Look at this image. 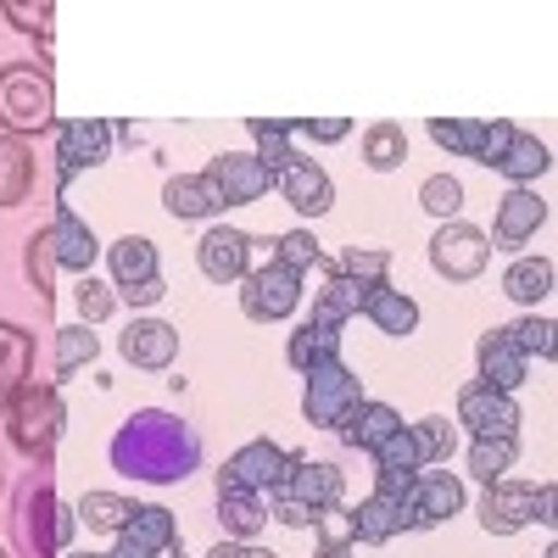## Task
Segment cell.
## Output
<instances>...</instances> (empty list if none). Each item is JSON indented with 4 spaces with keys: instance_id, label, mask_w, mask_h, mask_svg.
<instances>
[{
    "instance_id": "obj_60",
    "label": "cell",
    "mask_w": 558,
    "mask_h": 558,
    "mask_svg": "<svg viewBox=\"0 0 558 558\" xmlns=\"http://www.w3.org/2000/svg\"><path fill=\"white\" fill-rule=\"evenodd\" d=\"M542 558H558V547H547V553H542Z\"/></svg>"
},
{
    "instance_id": "obj_40",
    "label": "cell",
    "mask_w": 558,
    "mask_h": 558,
    "mask_svg": "<svg viewBox=\"0 0 558 558\" xmlns=\"http://www.w3.org/2000/svg\"><path fill=\"white\" fill-rule=\"evenodd\" d=\"M430 140L447 151V157H481V140H486V123L481 118H430Z\"/></svg>"
},
{
    "instance_id": "obj_49",
    "label": "cell",
    "mask_w": 558,
    "mask_h": 558,
    "mask_svg": "<svg viewBox=\"0 0 558 558\" xmlns=\"http://www.w3.org/2000/svg\"><path fill=\"white\" fill-rule=\"evenodd\" d=\"M313 531H318V547H352V508H347V502L318 508Z\"/></svg>"
},
{
    "instance_id": "obj_59",
    "label": "cell",
    "mask_w": 558,
    "mask_h": 558,
    "mask_svg": "<svg viewBox=\"0 0 558 558\" xmlns=\"http://www.w3.org/2000/svg\"><path fill=\"white\" fill-rule=\"evenodd\" d=\"M107 558H140V553H129V547H118V553H107Z\"/></svg>"
},
{
    "instance_id": "obj_34",
    "label": "cell",
    "mask_w": 558,
    "mask_h": 558,
    "mask_svg": "<svg viewBox=\"0 0 558 558\" xmlns=\"http://www.w3.org/2000/svg\"><path fill=\"white\" fill-rule=\"evenodd\" d=\"M268 246H274V263L291 268L296 279H307V274H336V257H324V246H318L313 229H291V235H279V241H268Z\"/></svg>"
},
{
    "instance_id": "obj_32",
    "label": "cell",
    "mask_w": 558,
    "mask_h": 558,
    "mask_svg": "<svg viewBox=\"0 0 558 558\" xmlns=\"http://www.w3.org/2000/svg\"><path fill=\"white\" fill-rule=\"evenodd\" d=\"M363 318L375 324L380 336H391V341H402V336H413L418 330V302L408 296V291H391V286H375L368 291V302H363Z\"/></svg>"
},
{
    "instance_id": "obj_42",
    "label": "cell",
    "mask_w": 558,
    "mask_h": 558,
    "mask_svg": "<svg viewBox=\"0 0 558 558\" xmlns=\"http://www.w3.org/2000/svg\"><path fill=\"white\" fill-rule=\"evenodd\" d=\"M336 274H347V279H357V286H391V252L386 246H347L341 257H336Z\"/></svg>"
},
{
    "instance_id": "obj_15",
    "label": "cell",
    "mask_w": 558,
    "mask_h": 558,
    "mask_svg": "<svg viewBox=\"0 0 558 558\" xmlns=\"http://www.w3.org/2000/svg\"><path fill=\"white\" fill-rule=\"evenodd\" d=\"M218 486H246V492H274V486H286V447L268 441V436L246 441V447L218 470Z\"/></svg>"
},
{
    "instance_id": "obj_53",
    "label": "cell",
    "mask_w": 558,
    "mask_h": 558,
    "mask_svg": "<svg viewBox=\"0 0 558 558\" xmlns=\"http://www.w3.org/2000/svg\"><path fill=\"white\" fill-rule=\"evenodd\" d=\"M162 296H168L162 274H157V279H140V286H129V291H118V302H129V307H157Z\"/></svg>"
},
{
    "instance_id": "obj_38",
    "label": "cell",
    "mask_w": 558,
    "mask_h": 558,
    "mask_svg": "<svg viewBox=\"0 0 558 558\" xmlns=\"http://www.w3.org/2000/svg\"><path fill=\"white\" fill-rule=\"evenodd\" d=\"M73 514H78V525H89L96 536H118L129 525V514H134V502L118 497V492H84Z\"/></svg>"
},
{
    "instance_id": "obj_19",
    "label": "cell",
    "mask_w": 558,
    "mask_h": 558,
    "mask_svg": "<svg viewBox=\"0 0 558 558\" xmlns=\"http://www.w3.org/2000/svg\"><path fill=\"white\" fill-rule=\"evenodd\" d=\"M274 191L286 196L302 218H318V213L336 207V179L324 173L313 157H296L291 168H279V173H274Z\"/></svg>"
},
{
    "instance_id": "obj_24",
    "label": "cell",
    "mask_w": 558,
    "mask_h": 558,
    "mask_svg": "<svg viewBox=\"0 0 558 558\" xmlns=\"http://www.w3.org/2000/svg\"><path fill=\"white\" fill-rule=\"evenodd\" d=\"M408 508L425 520V531H430V525H447L452 514H463V481H458L452 470H418Z\"/></svg>"
},
{
    "instance_id": "obj_52",
    "label": "cell",
    "mask_w": 558,
    "mask_h": 558,
    "mask_svg": "<svg viewBox=\"0 0 558 558\" xmlns=\"http://www.w3.org/2000/svg\"><path fill=\"white\" fill-rule=\"evenodd\" d=\"M413 481H418V470H375V492H368V497L408 502L413 497Z\"/></svg>"
},
{
    "instance_id": "obj_28",
    "label": "cell",
    "mask_w": 558,
    "mask_h": 558,
    "mask_svg": "<svg viewBox=\"0 0 558 558\" xmlns=\"http://www.w3.org/2000/svg\"><path fill=\"white\" fill-rule=\"evenodd\" d=\"M107 268H112V291H129L140 279H157L162 274V257L146 235H123L107 246Z\"/></svg>"
},
{
    "instance_id": "obj_35",
    "label": "cell",
    "mask_w": 558,
    "mask_h": 558,
    "mask_svg": "<svg viewBox=\"0 0 558 558\" xmlns=\"http://www.w3.org/2000/svg\"><path fill=\"white\" fill-rule=\"evenodd\" d=\"M162 207H168L179 223H202V218L218 213V202H213V191L202 184V173H173V179L162 184Z\"/></svg>"
},
{
    "instance_id": "obj_45",
    "label": "cell",
    "mask_w": 558,
    "mask_h": 558,
    "mask_svg": "<svg viewBox=\"0 0 558 558\" xmlns=\"http://www.w3.org/2000/svg\"><path fill=\"white\" fill-rule=\"evenodd\" d=\"M418 207H425L430 218H458V207H463V184L452 179V173H430L425 184H418Z\"/></svg>"
},
{
    "instance_id": "obj_9",
    "label": "cell",
    "mask_w": 558,
    "mask_h": 558,
    "mask_svg": "<svg viewBox=\"0 0 558 558\" xmlns=\"http://www.w3.org/2000/svg\"><path fill=\"white\" fill-rule=\"evenodd\" d=\"M296 307H302V279L291 268H279L274 257L263 268H246V279H241V313L252 324H286Z\"/></svg>"
},
{
    "instance_id": "obj_21",
    "label": "cell",
    "mask_w": 558,
    "mask_h": 558,
    "mask_svg": "<svg viewBox=\"0 0 558 558\" xmlns=\"http://www.w3.org/2000/svg\"><path fill=\"white\" fill-rule=\"evenodd\" d=\"M402 531H425V520L413 514L408 502H386V497H363L352 508V542H368V547H380Z\"/></svg>"
},
{
    "instance_id": "obj_8",
    "label": "cell",
    "mask_w": 558,
    "mask_h": 558,
    "mask_svg": "<svg viewBox=\"0 0 558 558\" xmlns=\"http://www.w3.org/2000/svg\"><path fill=\"white\" fill-rule=\"evenodd\" d=\"M202 184L213 191L218 213L223 207H252L274 191V173L257 162V151H218L207 168H202Z\"/></svg>"
},
{
    "instance_id": "obj_27",
    "label": "cell",
    "mask_w": 558,
    "mask_h": 558,
    "mask_svg": "<svg viewBox=\"0 0 558 558\" xmlns=\"http://www.w3.org/2000/svg\"><path fill=\"white\" fill-rule=\"evenodd\" d=\"M218 525L229 542H252L263 536L268 525V508H263V492H246V486H218Z\"/></svg>"
},
{
    "instance_id": "obj_2",
    "label": "cell",
    "mask_w": 558,
    "mask_h": 558,
    "mask_svg": "<svg viewBox=\"0 0 558 558\" xmlns=\"http://www.w3.org/2000/svg\"><path fill=\"white\" fill-rule=\"evenodd\" d=\"M7 525H12V542H17L23 558H62V553H73L78 514L62 508L57 481H51V463H34V470L23 475Z\"/></svg>"
},
{
    "instance_id": "obj_37",
    "label": "cell",
    "mask_w": 558,
    "mask_h": 558,
    "mask_svg": "<svg viewBox=\"0 0 558 558\" xmlns=\"http://www.w3.org/2000/svg\"><path fill=\"white\" fill-rule=\"evenodd\" d=\"M408 162V134L402 123H368L363 129V168L368 173H397Z\"/></svg>"
},
{
    "instance_id": "obj_25",
    "label": "cell",
    "mask_w": 558,
    "mask_h": 558,
    "mask_svg": "<svg viewBox=\"0 0 558 558\" xmlns=\"http://www.w3.org/2000/svg\"><path fill=\"white\" fill-rule=\"evenodd\" d=\"M34 336L23 330V324H7L0 318V413L12 408V397L28 386V368H34Z\"/></svg>"
},
{
    "instance_id": "obj_57",
    "label": "cell",
    "mask_w": 558,
    "mask_h": 558,
    "mask_svg": "<svg viewBox=\"0 0 558 558\" xmlns=\"http://www.w3.org/2000/svg\"><path fill=\"white\" fill-rule=\"evenodd\" d=\"M168 558H191V553H184V542H173V547H168Z\"/></svg>"
},
{
    "instance_id": "obj_47",
    "label": "cell",
    "mask_w": 558,
    "mask_h": 558,
    "mask_svg": "<svg viewBox=\"0 0 558 558\" xmlns=\"http://www.w3.org/2000/svg\"><path fill=\"white\" fill-rule=\"evenodd\" d=\"M73 296H78V313H84V324H89V330H96V324H101V318L118 307V291L107 286V279H96V274H84Z\"/></svg>"
},
{
    "instance_id": "obj_61",
    "label": "cell",
    "mask_w": 558,
    "mask_h": 558,
    "mask_svg": "<svg viewBox=\"0 0 558 558\" xmlns=\"http://www.w3.org/2000/svg\"><path fill=\"white\" fill-rule=\"evenodd\" d=\"M0 558H12V553H0Z\"/></svg>"
},
{
    "instance_id": "obj_33",
    "label": "cell",
    "mask_w": 558,
    "mask_h": 558,
    "mask_svg": "<svg viewBox=\"0 0 558 558\" xmlns=\"http://www.w3.org/2000/svg\"><path fill=\"white\" fill-rule=\"evenodd\" d=\"M463 458H470V475H475L481 486H497V481H508V470L520 463V436H475Z\"/></svg>"
},
{
    "instance_id": "obj_41",
    "label": "cell",
    "mask_w": 558,
    "mask_h": 558,
    "mask_svg": "<svg viewBox=\"0 0 558 558\" xmlns=\"http://www.w3.org/2000/svg\"><path fill=\"white\" fill-rule=\"evenodd\" d=\"M96 352H101V336L89 324H62L57 330V380L78 375L84 363H96Z\"/></svg>"
},
{
    "instance_id": "obj_30",
    "label": "cell",
    "mask_w": 558,
    "mask_h": 558,
    "mask_svg": "<svg viewBox=\"0 0 558 558\" xmlns=\"http://www.w3.org/2000/svg\"><path fill=\"white\" fill-rule=\"evenodd\" d=\"M330 357H341V330H330V324L302 318L296 330L286 336V363L296 368V375H307V368L330 363Z\"/></svg>"
},
{
    "instance_id": "obj_51",
    "label": "cell",
    "mask_w": 558,
    "mask_h": 558,
    "mask_svg": "<svg viewBox=\"0 0 558 558\" xmlns=\"http://www.w3.org/2000/svg\"><path fill=\"white\" fill-rule=\"evenodd\" d=\"M375 470H418V447H413V436H408V425L375 452Z\"/></svg>"
},
{
    "instance_id": "obj_12",
    "label": "cell",
    "mask_w": 558,
    "mask_h": 558,
    "mask_svg": "<svg viewBox=\"0 0 558 558\" xmlns=\"http://www.w3.org/2000/svg\"><path fill=\"white\" fill-rule=\"evenodd\" d=\"M520 402L508 391H492L486 380H470L458 391V425H470V436H520Z\"/></svg>"
},
{
    "instance_id": "obj_5",
    "label": "cell",
    "mask_w": 558,
    "mask_h": 558,
    "mask_svg": "<svg viewBox=\"0 0 558 558\" xmlns=\"http://www.w3.org/2000/svg\"><path fill=\"white\" fill-rule=\"evenodd\" d=\"M481 168H492V173H502L508 184H531L553 168V151L542 146L536 134H525V129H514L508 118H492L486 123V140H481V157H475Z\"/></svg>"
},
{
    "instance_id": "obj_46",
    "label": "cell",
    "mask_w": 558,
    "mask_h": 558,
    "mask_svg": "<svg viewBox=\"0 0 558 558\" xmlns=\"http://www.w3.org/2000/svg\"><path fill=\"white\" fill-rule=\"evenodd\" d=\"M508 336H514V347L525 352V357H553V318H542V313H525L520 324H508Z\"/></svg>"
},
{
    "instance_id": "obj_4",
    "label": "cell",
    "mask_w": 558,
    "mask_h": 558,
    "mask_svg": "<svg viewBox=\"0 0 558 558\" xmlns=\"http://www.w3.org/2000/svg\"><path fill=\"white\" fill-rule=\"evenodd\" d=\"M0 418H7V441H12L28 463H51V458H57V441H62V430H68V408H62V391H57V386L28 380Z\"/></svg>"
},
{
    "instance_id": "obj_20",
    "label": "cell",
    "mask_w": 558,
    "mask_h": 558,
    "mask_svg": "<svg viewBox=\"0 0 558 558\" xmlns=\"http://www.w3.org/2000/svg\"><path fill=\"white\" fill-rule=\"evenodd\" d=\"M51 252H57V268H73L78 279L96 268V257H101V241H96V229H89L73 207H57L51 213Z\"/></svg>"
},
{
    "instance_id": "obj_23",
    "label": "cell",
    "mask_w": 558,
    "mask_h": 558,
    "mask_svg": "<svg viewBox=\"0 0 558 558\" xmlns=\"http://www.w3.org/2000/svg\"><path fill=\"white\" fill-rule=\"evenodd\" d=\"M397 430H402V413H397L391 402H375V397H363V402H357V408L347 413V425H341L336 436H341V441H347L352 452H368V458H375V452H380V447H386V441H391Z\"/></svg>"
},
{
    "instance_id": "obj_29",
    "label": "cell",
    "mask_w": 558,
    "mask_h": 558,
    "mask_svg": "<svg viewBox=\"0 0 558 558\" xmlns=\"http://www.w3.org/2000/svg\"><path fill=\"white\" fill-rule=\"evenodd\" d=\"M553 286H558L553 257H514V263H508V274H502V296L531 307V313H536V302L553 296Z\"/></svg>"
},
{
    "instance_id": "obj_17",
    "label": "cell",
    "mask_w": 558,
    "mask_h": 558,
    "mask_svg": "<svg viewBox=\"0 0 558 558\" xmlns=\"http://www.w3.org/2000/svg\"><path fill=\"white\" fill-rule=\"evenodd\" d=\"M118 352H123V363L146 368V375H162V368H173V357H179V330L162 324V318H134L118 336Z\"/></svg>"
},
{
    "instance_id": "obj_16",
    "label": "cell",
    "mask_w": 558,
    "mask_h": 558,
    "mask_svg": "<svg viewBox=\"0 0 558 558\" xmlns=\"http://www.w3.org/2000/svg\"><path fill=\"white\" fill-rule=\"evenodd\" d=\"M475 368H481V380H486L492 391L514 397V391L525 386V375H531V357L514 347V336H508V324H502V330H486V336L475 341Z\"/></svg>"
},
{
    "instance_id": "obj_54",
    "label": "cell",
    "mask_w": 558,
    "mask_h": 558,
    "mask_svg": "<svg viewBox=\"0 0 558 558\" xmlns=\"http://www.w3.org/2000/svg\"><path fill=\"white\" fill-rule=\"evenodd\" d=\"M207 558H279V553H268V547H252V542H229V536H223V542H218Z\"/></svg>"
},
{
    "instance_id": "obj_22",
    "label": "cell",
    "mask_w": 558,
    "mask_h": 558,
    "mask_svg": "<svg viewBox=\"0 0 558 558\" xmlns=\"http://www.w3.org/2000/svg\"><path fill=\"white\" fill-rule=\"evenodd\" d=\"M173 542H179V520H173V508H162V502H134L129 525L118 531V547H129L140 558H157Z\"/></svg>"
},
{
    "instance_id": "obj_13",
    "label": "cell",
    "mask_w": 558,
    "mask_h": 558,
    "mask_svg": "<svg viewBox=\"0 0 558 558\" xmlns=\"http://www.w3.org/2000/svg\"><path fill=\"white\" fill-rule=\"evenodd\" d=\"M547 223V202L525 184H508V196L497 202V218H492V252H520L536 241V229Z\"/></svg>"
},
{
    "instance_id": "obj_3",
    "label": "cell",
    "mask_w": 558,
    "mask_h": 558,
    "mask_svg": "<svg viewBox=\"0 0 558 558\" xmlns=\"http://www.w3.org/2000/svg\"><path fill=\"white\" fill-rule=\"evenodd\" d=\"M57 129V84L45 62H7L0 68V134L34 140Z\"/></svg>"
},
{
    "instance_id": "obj_26",
    "label": "cell",
    "mask_w": 558,
    "mask_h": 558,
    "mask_svg": "<svg viewBox=\"0 0 558 558\" xmlns=\"http://www.w3.org/2000/svg\"><path fill=\"white\" fill-rule=\"evenodd\" d=\"M368 291L375 286H357V279H347V274H324V286L313 291V318L330 324V330H347V318L363 313Z\"/></svg>"
},
{
    "instance_id": "obj_31",
    "label": "cell",
    "mask_w": 558,
    "mask_h": 558,
    "mask_svg": "<svg viewBox=\"0 0 558 558\" xmlns=\"http://www.w3.org/2000/svg\"><path fill=\"white\" fill-rule=\"evenodd\" d=\"M34 196V146L0 134V207H23Z\"/></svg>"
},
{
    "instance_id": "obj_36",
    "label": "cell",
    "mask_w": 558,
    "mask_h": 558,
    "mask_svg": "<svg viewBox=\"0 0 558 558\" xmlns=\"http://www.w3.org/2000/svg\"><path fill=\"white\" fill-rule=\"evenodd\" d=\"M408 436H413V447H418V470H447L452 452H458V425H447L441 413L408 425Z\"/></svg>"
},
{
    "instance_id": "obj_7",
    "label": "cell",
    "mask_w": 558,
    "mask_h": 558,
    "mask_svg": "<svg viewBox=\"0 0 558 558\" xmlns=\"http://www.w3.org/2000/svg\"><path fill=\"white\" fill-rule=\"evenodd\" d=\"M492 263V241L486 229L463 223V218H447L436 235H430V268L447 279V286H475Z\"/></svg>"
},
{
    "instance_id": "obj_48",
    "label": "cell",
    "mask_w": 558,
    "mask_h": 558,
    "mask_svg": "<svg viewBox=\"0 0 558 558\" xmlns=\"http://www.w3.org/2000/svg\"><path fill=\"white\" fill-rule=\"evenodd\" d=\"M263 508H268V520L291 525V531H307V525H313V508H307V502H302L296 492H286V486L263 492Z\"/></svg>"
},
{
    "instance_id": "obj_39",
    "label": "cell",
    "mask_w": 558,
    "mask_h": 558,
    "mask_svg": "<svg viewBox=\"0 0 558 558\" xmlns=\"http://www.w3.org/2000/svg\"><path fill=\"white\" fill-rule=\"evenodd\" d=\"M246 134L257 140V162L268 173L296 162V151H291V118H246Z\"/></svg>"
},
{
    "instance_id": "obj_18",
    "label": "cell",
    "mask_w": 558,
    "mask_h": 558,
    "mask_svg": "<svg viewBox=\"0 0 558 558\" xmlns=\"http://www.w3.org/2000/svg\"><path fill=\"white\" fill-rule=\"evenodd\" d=\"M536 486H525V481H497V486H486V497H481V531L486 536H514V531H525V525H536Z\"/></svg>"
},
{
    "instance_id": "obj_14",
    "label": "cell",
    "mask_w": 558,
    "mask_h": 558,
    "mask_svg": "<svg viewBox=\"0 0 558 558\" xmlns=\"http://www.w3.org/2000/svg\"><path fill=\"white\" fill-rule=\"evenodd\" d=\"M286 492H296L318 514V508H330V502H347V475L336 463L302 452V447H286Z\"/></svg>"
},
{
    "instance_id": "obj_11",
    "label": "cell",
    "mask_w": 558,
    "mask_h": 558,
    "mask_svg": "<svg viewBox=\"0 0 558 558\" xmlns=\"http://www.w3.org/2000/svg\"><path fill=\"white\" fill-rule=\"evenodd\" d=\"M252 252H257V235L229 229V223H213L207 235L196 241V268L213 279V286H241L246 268H252Z\"/></svg>"
},
{
    "instance_id": "obj_6",
    "label": "cell",
    "mask_w": 558,
    "mask_h": 558,
    "mask_svg": "<svg viewBox=\"0 0 558 558\" xmlns=\"http://www.w3.org/2000/svg\"><path fill=\"white\" fill-rule=\"evenodd\" d=\"M302 380H307V386H302V418H307V425H318V430H341V425H347V413L368 397L363 380L352 375L341 357L307 368Z\"/></svg>"
},
{
    "instance_id": "obj_43",
    "label": "cell",
    "mask_w": 558,
    "mask_h": 558,
    "mask_svg": "<svg viewBox=\"0 0 558 558\" xmlns=\"http://www.w3.org/2000/svg\"><path fill=\"white\" fill-rule=\"evenodd\" d=\"M23 268H28V286L39 291V302L51 307V286H57V252H51V229H34L28 235V252H23Z\"/></svg>"
},
{
    "instance_id": "obj_44",
    "label": "cell",
    "mask_w": 558,
    "mask_h": 558,
    "mask_svg": "<svg viewBox=\"0 0 558 558\" xmlns=\"http://www.w3.org/2000/svg\"><path fill=\"white\" fill-rule=\"evenodd\" d=\"M0 17L17 23L23 34H34L45 45V39H51V23H57V7H51V0H0Z\"/></svg>"
},
{
    "instance_id": "obj_1",
    "label": "cell",
    "mask_w": 558,
    "mask_h": 558,
    "mask_svg": "<svg viewBox=\"0 0 558 558\" xmlns=\"http://www.w3.org/2000/svg\"><path fill=\"white\" fill-rule=\"evenodd\" d=\"M107 452L118 475L151 481V486H173L202 470V436L179 413H162V408H140L134 418H123Z\"/></svg>"
},
{
    "instance_id": "obj_58",
    "label": "cell",
    "mask_w": 558,
    "mask_h": 558,
    "mask_svg": "<svg viewBox=\"0 0 558 558\" xmlns=\"http://www.w3.org/2000/svg\"><path fill=\"white\" fill-rule=\"evenodd\" d=\"M62 558H107V553H62Z\"/></svg>"
},
{
    "instance_id": "obj_55",
    "label": "cell",
    "mask_w": 558,
    "mask_h": 558,
    "mask_svg": "<svg viewBox=\"0 0 558 558\" xmlns=\"http://www.w3.org/2000/svg\"><path fill=\"white\" fill-rule=\"evenodd\" d=\"M553 502H558V486H553V481H542V486H536V508H531V514H536V525H547V531H553V520H558V514H553Z\"/></svg>"
},
{
    "instance_id": "obj_50",
    "label": "cell",
    "mask_w": 558,
    "mask_h": 558,
    "mask_svg": "<svg viewBox=\"0 0 558 558\" xmlns=\"http://www.w3.org/2000/svg\"><path fill=\"white\" fill-rule=\"evenodd\" d=\"M291 134L313 140V146H336L352 134V118H291Z\"/></svg>"
},
{
    "instance_id": "obj_10",
    "label": "cell",
    "mask_w": 558,
    "mask_h": 558,
    "mask_svg": "<svg viewBox=\"0 0 558 558\" xmlns=\"http://www.w3.org/2000/svg\"><path fill=\"white\" fill-rule=\"evenodd\" d=\"M112 157V123L107 118H68L57 123V191H68L73 173H89Z\"/></svg>"
},
{
    "instance_id": "obj_56",
    "label": "cell",
    "mask_w": 558,
    "mask_h": 558,
    "mask_svg": "<svg viewBox=\"0 0 558 558\" xmlns=\"http://www.w3.org/2000/svg\"><path fill=\"white\" fill-rule=\"evenodd\" d=\"M318 558H352V547H318Z\"/></svg>"
}]
</instances>
